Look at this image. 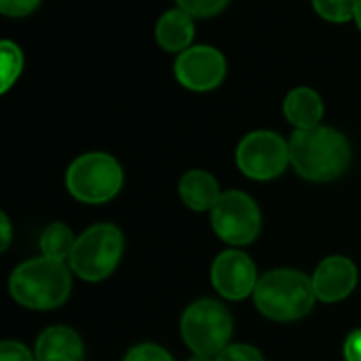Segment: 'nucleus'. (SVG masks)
<instances>
[{
	"mask_svg": "<svg viewBox=\"0 0 361 361\" xmlns=\"http://www.w3.org/2000/svg\"><path fill=\"white\" fill-rule=\"evenodd\" d=\"M290 144V163L309 182H332L351 165V144L338 129L317 125L296 129Z\"/></svg>",
	"mask_w": 361,
	"mask_h": 361,
	"instance_id": "obj_1",
	"label": "nucleus"
},
{
	"mask_svg": "<svg viewBox=\"0 0 361 361\" xmlns=\"http://www.w3.org/2000/svg\"><path fill=\"white\" fill-rule=\"evenodd\" d=\"M72 290L68 267L51 258H32L21 262L8 279L13 300L32 311H51L61 307Z\"/></svg>",
	"mask_w": 361,
	"mask_h": 361,
	"instance_id": "obj_2",
	"label": "nucleus"
},
{
	"mask_svg": "<svg viewBox=\"0 0 361 361\" xmlns=\"http://www.w3.org/2000/svg\"><path fill=\"white\" fill-rule=\"evenodd\" d=\"M315 300L311 277L294 269H275L262 275L254 290L256 309L273 322H296L313 309Z\"/></svg>",
	"mask_w": 361,
	"mask_h": 361,
	"instance_id": "obj_3",
	"label": "nucleus"
},
{
	"mask_svg": "<svg viewBox=\"0 0 361 361\" xmlns=\"http://www.w3.org/2000/svg\"><path fill=\"white\" fill-rule=\"evenodd\" d=\"M125 182L121 163L108 152H87L76 157L66 171L68 192L89 205L112 201Z\"/></svg>",
	"mask_w": 361,
	"mask_h": 361,
	"instance_id": "obj_4",
	"label": "nucleus"
},
{
	"mask_svg": "<svg viewBox=\"0 0 361 361\" xmlns=\"http://www.w3.org/2000/svg\"><path fill=\"white\" fill-rule=\"evenodd\" d=\"M180 332L182 341L195 355L216 357L231 345L233 315L218 300L201 298L186 307L180 322Z\"/></svg>",
	"mask_w": 361,
	"mask_h": 361,
	"instance_id": "obj_5",
	"label": "nucleus"
},
{
	"mask_svg": "<svg viewBox=\"0 0 361 361\" xmlns=\"http://www.w3.org/2000/svg\"><path fill=\"white\" fill-rule=\"evenodd\" d=\"M125 239L114 224H95L76 237L70 269L85 281H104L114 273L123 258Z\"/></svg>",
	"mask_w": 361,
	"mask_h": 361,
	"instance_id": "obj_6",
	"label": "nucleus"
},
{
	"mask_svg": "<svg viewBox=\"0 0 361 361\" xmlns=\"http://www.w3.org/2000/svg\"><path fill=\"white\" fill-rule=\"evenodd\" d=\"M237 167L243 176L258 182L279 178L290 163V144L279 133L258 129L247 133L235 152Z\"/></svg>",
	"mask_w": 361,
	"mask_h": 361,
	"instance_id": "obj_7",
	"label": "nucleus"
},
{
	"mask_svg": "<svg viewBox=\"0 0 361 361\" xmlns=\"http://www.w3.org/2000/svg\"><path fill=\"white\" fill-rule=\"evenodd\" d=\"M209 214L214 233L228 245H250L260 235L262 216L258 203L241 190L222 192Z\"/></svg>",
	"mask_w": 361,
	"mask_h": 361,
	"instance_id": "obj_8",
	"label": "nucleus"
},
{
	"mask_svg": "<svg viewBox=\"0 0 361 361\" xmlns=\"http://www.w3.org/2000/svg\"><path fill=\"white\" fill-rule=\"evenodd\" d=\"M226 57L212 44H192L182 51L173 61L176 80L195 93H207L218 89L226 78Z\"/></svg>",
	"mask_w": 361,
	"mask_h": 361,
	"instance_id": "obj_9",
	"label": "nucleus"
},
{
	"mask_svg": "<svg viewBox=\"0 0 361 361\" xmlns=\"http://www.w3.org/2000/svg\"><path fill=\"white\" fill-rule=\"evenodd\" d=\"M258 279L254 260L239 250L218 254L212 264V283L216 292L228 300H243L254 294Z\"/></svg>",
	"mask_w": 361,
	"mask_h": 361,
	"instance_id": "obj_10",
	"label": "nucleus"
},
{
	"mask_svg": "<svg viewBox=\"0 0 361 361\" xmlns=\"http://www.w3.org/2000/svg\"><path fill=\"white\" fill-rule=\"evenodd\" d=\"M313 290L322 302H341L357 286V267L345 256H330L319 262L313 277Z\"/></svg>",
	"mask_w": 361,
	"mask_h": 361,
	"instance_id": "obj_11",
	"label": "nucleus"
},
{
	"mask_svg": "<svg viewBox=\"0 0 361 361\" xmlns=\"http://www.w3.org/2000/svg\"><path fill=\"white\" fill-rule=\"evenodd\" d=\"M36 361H85V345L68 326H51L36 341Z\"/></svg>",
	"mask_w": 361,
	"mask_h": 361,
	"instance_id": "obj_12",
	"label": "nucleus"
},
{
	"mask_svg": "<svg viewBox=\"0 0 361 361\" xmlns=\"http://www.w3.org/2000/svg\"><path fill=\"white\" fill-rule=\"evenodd\" d=\"M154 38H157V44L163 51L180 55L182 51L192 47V40H195V17H190L180 6L165 11L159 17L157 25H154Z\"/></svg>",
	"mask_w": 361,
	"mask_h": 361,
	"instance_id": "obj_13",
	"label": "nucleus"
},
{
	"mask_svg": "<svg viewBox=\"0 0 361 361\" xmlns=\"http://www.w3.org/2000/svg\"><path fill=\"white\" fill-rule=\"evenodd\" d=\"M324 112V99L311 87H296L283 97V116L294 129H313L322 125Z\"/></svg>",
	"mask_w": 361,
	"mask_h": 361,
	"instance_id": "obj_14",
	"label": "nucleus"
},
{
	"mask_svg": "<svg viewBox=\"0 0 361 361\" xmlns=\"http://www.w3.org/2000/svg\"><path fill=\"white\" fill-rule=\"evenodd\" d=\"M178 192L182 203L192 212H212V207L220 199V186L209 171L190 169L182 176L178 184Z\"/></svg>",
	"mask_w": 361,
	"mask_h": 361,
	"instance_id": "obj_15",
	"label": "nucleus"
},
{
	"mask_svg": "<svg viewBox=\"0 0 361 361\" xmlns=\"http://www.w3.org/2000/svg\"><path fill=\"white\" fill-rule=\"evenodd\" d=\"M74 243H76V237H74V233L63 222L49 224L42 231V235H40L42 256L44 258H51V260H59V262H63L66 258L70 260L72 250H74Z\"/></svg>",
	"mask_w": 361,
	"mask_h": 361,
	"instance_id": "obj_16",
	"label": "nucleus"
},
{
	"mask_svg": "<svg viewBox=\"0 0 361 361\" xmlns=\"http://www.w3.org/2000/svg\"><path fill=\"white\" fill-rule=\"evenodd\" d=\"M23 53L21 47L13 40L0 42V91L6 93L23 72Z\"/></svg>",
	"mask_w": 361,
	"mask_h": 361,
	"instance_id": "obj_17",
	"label": "nucleus"
},
{
	"mask_svg": "<svg viewBox=\"0 0 361 361\" xmlns=\"http://www.w3.org/2000/svg\"><path fill=\"white\" fill-rule=\"evenodd\" d=\"M315 13L330 23L355 21V8L360 0H311Z\"/></svg>",
	"mask_w": 361,
	"mask_h": 361,
	"instance_id": "obj_18",
	"label": "nucleus"
},
{
	"mask_svg": "<svg viewBox=\"0 0 361 361\" xmlns=\"http://www.w3.org/2000/svg\"><path fill=\"white\" fill-rule=\"evenodd\" d=\"M231 0H176V6L186 11L195 19H209L220 15Z\"/></svg>",
	"mask_w": 361,
	"mask_h": 361,
	"instance_id": "obj_19",
	"label": "nucleus"
},
{
	"mask_svg": "<svg viewBox=\"0 0 361 361\" xmlns=\"http://www.w3.org/2000/svg\"><path fill=\"white\" fill-rule=\"evenodd\" d=\"M123 361H173V357L169 355V351H165L159 345L142 343V345H135L133 349H129Z\"/></svg>",
	"mask_w": 361,
	"mask_h": 361,
	"instance_id": "obj_20",
	"label": "nucleus"
},
{
	"mask_svg": "<svg viewBox=\"0 0 361 361\" xmlns=\"http://www.w3.org/2000/svg\"><path fill=\"white\" fill-rule=\"evenodd\" d=\"M216 361H264L262 353L256 347L250 345H228L222 349L216 357Z\"/></svg>",
	"mask_w": 361,
	"mask_h": 361,
	"instance_id": "obj_21",
	"label": "nucleus"
},
{
	"mask_svg": "<svg viewBox=\"0 0 361 361\" xmlns=\"http://www.w3.org/2000/svg\"><path fill=\"white\" fill-rule=\"evenodd\" d=\"M40 6V0H0V13L6 17H27Z\"/></svg>",
	"mask_w": 361,
	"mask_h": 361,
	"instance_id": "obj_22",
	"label": "nucleus"
},
{
	"mask_svg": "<svg viewBox=\"0 0 361 361\" xmlns=\"http://www.w3.org/2000/svg\"><path fill=\"white\" fill-rule=\"evenodd\" d=\"M36 357H32L30 349L21 343L15 341H4L0 345V361H34Z\"/></svg>",
	"mask_w": 361,
	"mask_h": 361,
	"instance_id": "obj_23",
	"label": "nucleus"
},
{
	"mask_svg": "<svg viewBox=\"0 0 361 361\" xmlns=\"http://www.w3.org/2000/svg\"><path fill=\"white\" fill-rule=\"evenodd\" d=\"M345 360L361 361V330H355L345 341Z\"/></svg>",
	"mask_w": 361,
	"mask_h": 361,
	"instance_id": "obj_24",
	"label": "nucleus"
},
{
	"mask_svg": "<svg viewBox=\"0 0 361 361\" xmlns=\"http://www.w3.org/2000/svg\"><path fill=\"white\" fill-rule=\"evenodd\" d=\"M0 231H2V243H0V250L4 252L11 243V222H8V216L2 212L0 214Z\"/></svg>",
	"mask_w": 361,
	"mask_h": 361,
	"instance_id": "obj_25",
	"label": "nucleus"
},
{
	"mask_svg": "<svg viewBox=\"0 0 361 361\" xmlns=\"http://www.w3.org/2000/svg\"><path fill=\"white\" fill-rule=\"evenodd\" d=\"M355 23H357V27H360L361 32V0L357 2V8H355Z\"/></svg>",
	"mask_w": 361,
	"mask_h": 361,
	"instance_id": "obj_26",
	"label": "nucleus"
},
{
	"mask_svg": "<svg viewBox=\"0 0 361 361\" xmlns=\"http://www.w3.org/2000/svg\"><path fill=\"white\" fill-rule=\"evenodd\" d=\"M188 361H216L214 357H203V355H192Z\"/></svg>",
	"mask_w": 361,
	"mask_h": 361,
	"instance_id": "obj_27",
	"label": "nucleus"
}]
</instances>
